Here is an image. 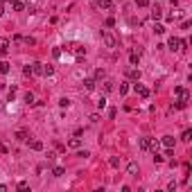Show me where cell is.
<instances>
[{
    "mask_svg": "<svg viewBox=\"0 0 192 192\" xmlns=\"http://www.w3.org/2000/svg\"><path fill=\"white\" fill-rule=\"evenodd\" d=\"M7 50H9V41H7L5 36H0V57H5Z\"/></svg>",
    "mask_w": 192,
    "mask_h": 192,
    "instance_id": "cell-6",
    "label": "cell"
},
{
    "mask_svg": "<svg viewBox=\"0 0 192 192\" xmlns=\"http://www.w3.org/2000/svg\"><path fill=\"white\" fill-rule=\"evenodd\" d=\"M43 75H45V77H52V75H54V68H52V66H43Z\"/></svg>",
    "mask_w": 192,
    "mask_h": 192,
    "instance_id": "cell-24",
    "label": "cell"
},
{
    "mask_svg": "<svg viewBox=\"0 0 192 192\" xmlns=\"http://www.w3.org/2000/svg\"><path fill=\"white\" fill-rule=\"evenodd\" d=\"M154 32H156V34H165V25L156 23V25H154Z\"/></svg>",
    "mask_w": 192,
    "mask_h": 192,
    "instance_id": "cell-26",
    "label": "cell"
},
{
    "mask_svg": "<svg viewBox=\"0 0 192 192\" xmlns=\"http://www.w3.org/2000/svg\"><path fill=\"white\" fill-rule=\"evenodd\" d=\"M127 77L133 79V81H140V70H138V68H131V70H127Z\"/></svg>",
    "mask_w": 192,
    "mask_h": 192,
    "instance_id": "cell-8",
    "label": "cell"
},
{
    "mask_svg": "<svg viewBox=\"0 0 192 192\" xmlns=\"http://www.w3.org/2000/svg\"><path fill=\"white\" fill-rule=\"evenodd\" d=\"M127 174H138V163H129L127 165Z\"/></svg>",
    "mask_w": 192,
    "mask_h": 192,
    "instance_id": "cell-16",
    "label": "cell"
},
{
    "mask_svg": "<svg viewBox=\"0 0 192 192\" xmlns=\"http://www.w3.org/2000/svg\"><path fill=\"white\" fill-rule=\"evenodd\" d=\"M9 70H11L9 63H7V61H0V75H7Z\"/></svg>",
    "mask_w": 192,
    "mask_h": 192,
    "instance_id": "cell-20",
    "label": "cell"
},
{
    "mask_svg": "<svg viewBox=\"0 0 192 192\" xmlns=\"http://www.w3.org/2000/svg\"><path fill=\"white\" fill-rule=\"evenodd\" d=\"M0 16H5V5H0Z\"/></svg>",
    "mask_w": 192,
    "mask_h": 192,
    "instance_id": "cell-40",
    "label": "cell"
},
{
    "mask_svg": "<svg viewBox=\"0 0 192 192\" xmlns=\"http://www.w3.org/2000/svg\"><path fill=\"white\" fill-rule=\"evenodd\" d=\"M113 25H115V18H113V16H111V18H106V27H113Z\"/></svg>",
    "mask_w": 192,
    "mask_h": 192,
    "instance_id": "cell-35",
    "label": "cell"
},
{
    "mask_svg": "<svg viewBox=\"0 0 192 192\" xmlns=\"http://www.w3.org/2000/svg\"><path fill=\"white\" fill-rule=\"evenodd\" d=\"M104 77H106L104 68H97V70H95V81H97V79H104Z\"/></svg>",
    "mask_w": 192,
    "mask_h": 192,
    "instance_id": "cell-25",
    "label": "cell"
},
{
    "mask_svg": "<svg viewBox=\"0 0 192 192\" xmlns=\"http://www.w3.org/2000/svg\"><path fill=\"white\" fill-rule=\"evenodd\" d=\"M161 16H163V11H161V7L156 5V7L152 9V18H154V20H161Z\"/></svg>",
    "mask_w": 192,
    "mask_h": 192,
    "instance_id": "cell-13",
    "label": "cell"
},
{
    "mask_svg": "<svg viewBox=\"0 0 192 192\" xmlns=\"http://www.w3.org/2000/svg\"><path fill=\"white\" fill-rule=\"evenodd\" d=\"M185 106H188V100H179L174 106H170V111H174V109H185Z\"/></svg>",
    "mask_w": 192,
    "mask_h": 192,
    "instance_id": "cell-18",
    "label": "cell"
},
{
    "mask_svg": "<svg viewBox=\"0 0 192 192\" xmlns=\"http://www.w3.org/2000/svg\"><path fill=\"white\" fill-rule=\"evenodd\" d=\"M138 145H140L142 152H147V149H149V138H140V140H138Z\"/></svg>",
    "mask_w": 192,
    "mask_h": 192,
    "instance_id": "cell-14",
    "label": "cell"
},
{
    "mask_svg": "<svg viewBox=\"0 0 192 192\" xmlns=\"http://www.w3.org/2000/svg\"><path fill=\"white\" fill-rule=\"evenodd\" d=\"M129 61H131V66H138V63H140V52L131 50L129 52Z\"/></svg>",
    "mask_w": 192,
    "mask_h": 192,
    "instance_id": "cell-7",
    "label": "cell"
},
{
    "mask_svg": "<svg viewBox=\"0 0 192 192\" xmlns=\"http://www.w3.org/2000/svg\"><path fill=\"white\" fill-rule=\"evenodd\" d=\"M111 165H113V167H118V165H120V158L113 156V158H111Z\"/></svg>",
    "mask_w": 192,
    "mask_h": 192,
    "instance_id": "cell-37",
    "label": "cell"
},
{
    "mask_svg": "<svg viewBox=\"0 0 192 192\" xmlns=\"http://www.w3.org/2000/svg\"><path fill=\"white\" fill-rule=\"evenodd\" d=\"M102 41H104V43H106V48H115V45H118L115 36H113L111 32H102Z\"/></svg>",
    "mask_w": 192,
    "mask_h": 192,
    "instance_id": "cell-1",
    "label": "cell"
},
{
    "mask_svg": "<svg viewBox=\"0 0 192 192\" xmlns=\"http://www.w3.org/2000/svg\"><path fill=\"white\" fill-rule=\"evenodd\" d=\"M113 91V81L111 79H104V93H111Z\"/></svg>",
    "mask_w": 192,
    "mask_h": 192,
    "instance_id": "cell-23",
    "label": "cell"
},
{
    "mask_svg": "<svg viewBox=\"0 0 192 192\" xmlns=\"http://www.w3.org/2000/svg\"><path fill=\"white\" fill-rule=\"evenodd\" d=\"M16 140L18 142H27L30 140V131H27V129H18V131H16Z\"/></svg>",
    "mask_w": 192,
    "mask_h": 192,
    "instance_id": "cell-3",
    "label": "cell"
},
{
    "mask_svg": "<svg viewBox=\"0 0 192 192\" xmlns=\"http://www.w3.org/2000/svg\"><path fill=\"white\" fill-rule=\"evenodd\" d=\"M63 174H66V170H63V167H54V170H52V176H63Z\"/></svg>",
    "mask_w": 192,
    "mask_h": 192,
    "instance_id": "cell-22",
    "label": "cell"
},
{
    "mask_svg": "<svg viewBox=\"0 0 192 192\" xmlns=\"http://www.w3.org/2000/svg\"><path fill=\"white\" fill-rule=\"evenodd\" d=\"M95 84H97L95 79H84V88H86V91H93V88H95Z\"/></svg>",
    "mask_w": 192,
    "mask_h": 192,
    "instance_id": "cell-17",
    "label": "cell"
},
{
    "mask_svg": "<svg viewBox=\"0 0 192 192\" xmlns=\"http://www.w3.org/2000/svg\"><path fill=\"white\" fill-rule=\"evenodd\" d=\"M7 97H9V102H14V97H16V88H11V91H9V95H7Z\"/></svg>",
    "mask_w": 192,
    "mask_h": 192,
    "instance_id": "cell-38",
    "label": "cell"
},
{
    "mask_svg": "<svg viewBox=\"0 0 192 192\" xmlns=\"http://www.w3.org/2000/svg\"><path fill=\"white\" fill-rule=\"evenodd\" d=\"M23 9H25L23 0H11V11H23Z\"/></svg>",
    "mask_w": 192,
    "mask_h": 192,
    "instance_id": "cell-9",
    "label": "cell"
},
{
    "mask_svg": "<svg viewBox=\"0 0 192 192\" xmlns=\"http://www.w3.org/2000/svg\"><path fill=\"white\" fill-rule=\"evenodd\" d=\"M104 106H106V97L102 95V97H100V102H97V109H104Z\"/></svg>",
    "mask_w": 192,
    "mask_h": 192,
    "instance_id": "cell-31",
    "label": "cell"
},
{
    "mask_svg": "<svg viewBox=\"0 0 192 192\" xmlns=\"http://www.w3.org/2000/svg\"><path fill=\"white\" fill-rule=\"evenodd\" d=\"M127 93H129V86H127V84H120V95H127Z\"/></svg>",
    "mask_w": 192,
    "mask_h": 192,
    "instance_id": "cell-34",
    "label": "cell"
},
{
    "mask_svg": "<svg viewBox=\"0 0 192 192\" xmlns=\"http://www.w3.org/2000/svg\"><path fill=\"white\" fill-rule=\"evenodd\" d=\"M52 57H54V59H59V57H61V48H52Z\"/></svg>",
    "mask_w": 192,
    "mask_h": 192,
    "instance_id": "cell-30",
    "label": "cell"
},
{
    "mask_svg": "<svg viewBox=\"0 0 192 192\" xmlns=\"http://www.w3.org/2000/svg\"><path fill=\"white\" fill-rule=\"evenodd\" d=\"M97 7H100V9H111L113 0H97Z\"/></svg>",
    "mask_w": 192,
    "mask_h": 192,
    "instance_id": "cell-10",
    "label": "cell"
},
{
    "mask_svg": "<svg viewBox=\"0 0 192 192\" xmlns=\"http://www.w3.org/2000/svg\"><path fill=\"white\" fill-rule=\"evenodd\" d=\"M59 106H63V109H68V106H70V100H68V97H61V100H59Z\"/></svg>",
    "mask_w": 192,
    "mask_h": 192,
    "instance_id": "cell-28",
    "label": "cell"
},
{
    "mask_svg": "<svg viewBox=\"0 0 192 192\" xmlns=\"http://www.w3.org/2000/svg\"><path fill=\"white\" fill-rule=\"evenodd\" d=\"M181 138H183V140L188 142V140H190V138H192V131H190V129H185V131H183V136H181Z\"/></svg>",
    "mask_w": 192,
    "mask_h": 192,
    "instance_id": "cell-29",
    "label": "cell"
},
{
    "mask_svg": "<svg viewBox=\"0 0 192 192\" xmlns=\"http://www.w3.org/2000/svg\"><path fill=\"white\" fill-rule=\"evenodd\" d=\"M158 147H161V142H158L156 138H149V149H152V152H158Z\"/></svg>",
    "mask_w": 192,
    "mask_h": 192,
    "instance_id": "cell-15",
    "label": "cell"
},
{
    "mask_svg": "<svg viewBox=\"0 0 192 192\" xmlns=\"http://www.w3.org/2000/svg\"><path fill=\"white\" fill-rule=\"evenodd\" d=\"M25 43H27V45H34V43H36V39H32V36H27V39H25Z\"/></svg>",
    "mask_w": 192,
    "mask_h": 192,
    "instance_id": "cell-39",
    "label": "cell"
},
{
    "mask_svg": "<svg viewBox=\"0 0 192 192\" xmlns=\"http://www.w3.org/2000/svg\"><path fill=\"white\" fill-rule=\"evenodd\" d=\"M68 147H70V149H79V147H81V140H79V138H70V140H68Z\"/></svg>",
    "mask_w": 192,
    "mask_h": 192,
    "instance_id": "cell-11",
    "label": "cell"
},
{
    "mask_svg": "<svg viewBox=\"0 0 192 192\" xmlns=\"http://www.w3.org/2000/svg\"><path fill=\"white\" fill-rule=\"evenodd\" d=\"M136 5L138 7H147V5H149V0H136Z\"/></svg>",
    "mask_w": 192,
    "mask_h": 192,
    "instance_id": "cell-36",
    "label": "cell"
},
{
    "mask_svg": "<svg viewBox=\"0 0 192 192\" xmlns=\"http://www.w3.org/2000/svg\"><path fill=\"white\" fill-rule=\"evenodd\" d=\"M167 48H170V50H181V39L172 36V39L167 41Z\"/></svg>",
    "mask_w": 192,
    "mask_h": 192,
    "instance_id": "cell-5",
    "label": "cell"
},
{
    "mask_svg": "<svg viewBox=\"0 0 192 192\" xmlns=\"http://www.w3.org/2000/svg\"><path fill=\"white\" fill-rule=\"evenodd\" d=\"M25 102H27V104H34V93L27 91V93H25Z\"/></svg>",
    "mask_w": 192,
    "mask_h": 192,
    "instance_id": "cell-27",
    "label": "cell"
},
{
    "mask_svg": "<svg viewBox=\"0 0 192 192\" xmlns=\"http://www.w3.org/2000/svg\"><path fill=\"white\" fill-rule=\"evenodd\" d=\"M5 2H7V0H0V5H5Z\"/></svg>",
    "mask_w": 192,
    "mask_h": 192,
    "instance_id": "cell-41",
    "label": "cell"
},
{
    "mask_svg": "<svg viewBox=\"0 0 192 192\" xmlns=\"http://www.w3.org/2000/svg\"><path fill=\"white\" fill-rule=\"evenodd\" d=\"M133 93H136V95H140L142 100H147V97H149V91H147V88L142 86V84H138V81L133 84Z\"/></svg>",
    "mask_w": 192,
    "mask_h": 192,
    "instance_id": "cell-2",
    "label": "cell"
},
{
    "mask_svg": "<svg viewBox=\"0 0 192 192\" xmlns=\"http://www.w3.org/2000/svg\"><path fill=\"white\" fill-rule=\"evenodd\" d=\"M174 95H179L181 100H188V102H190V93H188L183 86H176V88H174Z\"/></svg>",
    "mask_w": 192,
    "mask_h": 192,
    "instance_id": "cell-4",
    "label": "cell"
},
{
    "mask_svg": "<svg viewBox=\"0 0 192 192\" xmlns=\"http://www.w3.org/2000/svg\"><path fill=\"white\" fill-rule=\"evenodd\" d=\"M30 147L34 149V152H41V149H43V142H41V140H32V142H30Z\"/></svg>",
    "mask_w": 192,
    "mask_h": 192,
    "instance_id": "cell-19",
    "label": "cell"
},
{
    "mask_svg": "<svg viewBox=\"0 0 192 192\" xmlns=\"http://www.w3.org/2000/svg\"><path fill=\"white\" fill-rule=\"evenodd\" d=\"M16 188H18V190L23 192V190H27V188H30V185H27V181H20V183H18V185H16Z\"/></svg>",
    "mask_w": 192,
    "mask_h": 192,
    "instance_id": "cell-32",
    "label": "cell"
},
{
    "mask_svg": "<svg viewBox=\"0 0 192 192\" xmlns=\"http://www.w3.org/2000/svg\"><path fill=\"white\" fill-rule=\"evenodd\" d=\"M161 142H163L165 147H174V138H172V136H163V140H161Z\"/></svg>",
    "mask_w": 192,
    "mask_h": 192,
    "instance_id": "cell-21",
    "label": "cell"
},
{
    "mask_svg": "<svg viewBox=\"0 0 192 192\" xmlns=\"http://www.w3.org/2000/svg\"><path fill=\"white\" fill-rule=\"evenodd\" d=\"M32 75H43V63H32Z\"/></svg>",
    "mask_w": 192,
    "mask_h": 192,
    "instance_id": "cell-12",
    "label": "cell"
},
{
    "mask_svg": "<svg viewBox=\"0 0 192 192\" xmlns=\"http://www.w3.org/2000/svg\"><path fill=\"white\" fill-rule=\"evenodd\" d=\"M163 161H165V158H163L158 152H154V163H163Z\"/></svg>",
    "mask_w": 192,
    "mask_h": 192,
    "instance_id": "cell-33",
    "label": "cell"
}]
</instances>
